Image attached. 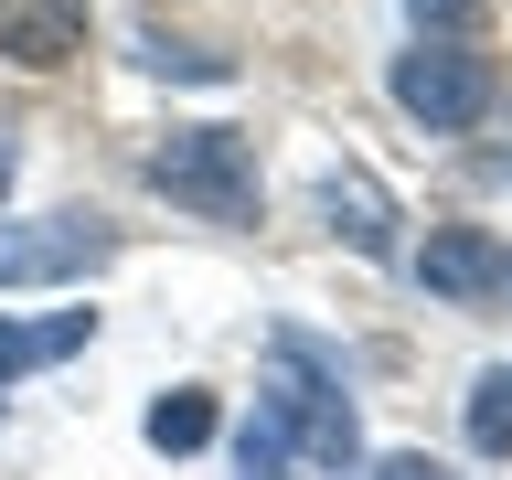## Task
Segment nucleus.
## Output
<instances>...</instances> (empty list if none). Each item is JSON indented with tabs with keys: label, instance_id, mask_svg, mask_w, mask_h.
<instances>
[{
	"label": "nucleus",
	"instance_id": "f8f14e48",
	"mask_svg": "<svg viewBox=\"0 0 512 480\" xmlns=\"http://www.w3.org/2000/svg\"><path fill=\"white\" fill-rule=\"evenodd\" d=\"M235 470H246V480H299V470H288V438L267 427V416H256L246 438H235Z\"/></svg>",
	"mask_w": 512,
	"mask_h": 480
},
{
	"label": "nucleus",
	"instance_id": "f03ea898",
	"mask_svg": "<svg viewBox=\"0 0 512 480\" xmlns=\"http://www.w3.org/2000/svg\"><path fill=\"white\" fill-rule=\"evenodd\" d=\"M150 192L203 224H256V139L246 128H171L150 150Z\"/></svg>",
	"mask_w": 512,
	"mask_h": 480
},
{
	"label": "nucleus",
	"instance_id": "423d86ee",
	"mask_svg": "<svg viewBox=\"0 0 512 480\" xmlns=\"http://www.w3.org/2000/svg\"><path fill=\"white\" fill-rule=\"evenodd\" d=\"M502 256L512 246H491L480 224H438V235L416 246V278L438 288V299H502Z\"/></svg>",
	"mask_w": 512,
	"mask_h": 480
},
{
	"label": "nucleus",
	"instance_id": "7ed1b4c3",
	"mask_svg": "<svg viewBox=\"0 0 512 480\" xmlns=\"http://www.w3.org/2000/svg\"><path fill=\"white\" fill-rule=\"evenodd\" d=\"M491 54H470L459 32H416V54H395V107L427 128H480L491 118Z\"/></svg>",
	"mask_w": 512,
	"mask_h": 480
},
{
	"label": "nucleus",
	"instance_id": "0eeeda50",
	"mask_svg": "<svg viewBox=\"0 0 512 480\" xmlns=\"http://www.w3.org/2000/svg\"><path fill=\"white\" fill-rule=\"evenodd\" d=\"M320 214L342 224L363 256H395V203H384V182H374V171H352V160H342V171L320 182Z\"/></svg>",
	"mask_w": 512,
	"mask_h": 480
},
{
	"label": "nucleus",
	"instance_id": "1a4fd4ad",
	"mask_svg": "<svg viewBox=\"0 0 512 480\" xmlns=\"http://www.w3.org/2000/svg\"><path fill=\"white\" fill-rule=\"evenodd\" d=\"M203 438H214V395H203V384H171V395L150 406V448H171V459H192Z\"/></svg>",
	"mask_w": 512,
	"mask_h": 480
},
{
	"label": "nucleus",
	"instance_id": "dca6fc26",
	"mask_svg": "<svg viewBox=\"0 0 512 480\" xmlns=\"http://www.w3.org/2000/svg\"><path fill=\"white\" fill-rule=\"evenodd\" d=\"M11 171H22V150H11V128H0V192H11Z\"/></svg>",
	"mask_w": 512,
	"mask_h": 480
},
{
	"label": "nucleus",
	"instance_id": "39448f33",
	"mask_svg": "<svg viewBox=\"0 0 512 480\" xmlns=\"http://www.w3.org/2000/svg\"><path fill=\"white\" fill-rule=\"evenodd\" d=\"M96 11L86 0H0V64H32V75H54V64L86 54Z\"/></svg>",
	"mask_w": 512,
	"mask_h": 480
},
{
	"label": "nucleus",
	"instance_id": "2eb2a0df",
	"mask_svg": "<svg viewBox=\"0 0 512 480\" xmlns=\"http://www.w3.org/2000/svg\"><path fill=\"white\" fill-rule=\"evenodd\" d=\"M491 128H502L491 139V171H512V96H491Z\"/></svg>",
	"mask_w": 512,
	"mask_h": 480
},
{
	"label": "nucleus",
	"instance_id": "20e7f679",
	"mask_svg": "<svg viewBox=\"0 0 512 480\" xmlns=\"http://www.w3.org/2000/svg\"><path fill=\"white\" fill-rule=\"evenodd\" d=\"M118 256V235L96 214H43L22 224V235H0V288H43V278H86V267H107Z\"/></svg>",
	"mask_w": 512,
	"mask_h": 480
},
{
	"label": "nucleus",
	"instance_id": "9b49d317",
	"mask_svg": "<svg viewBox=\"0 0 512 480\" xmlns=\"http://www.w3.org/2000/svg\"><path fill=\"white\" fill-rule=\"evenodd\" d=\"M139 64H150V75H192V86H224V75H235L224 54H203V43H171V32H150V43H139Z\"/></svg>",
	"mask_w": 512,
	"mask_h": 480
},
{
	"label": "nucleus",
	"instance_id": "f257e3e1",
	"mask_svg": "<svg viewBox=\"0 0 512 480\" xmlns=\"http://www.w3.org/2000/svg\"><path fill=\"white\" fill-rule=\"evenodd\" d=\"M278 384H267V427H278V438H299L320 459V470H352V459H363V427H352V395H342V363H331V352L320 342H299V331H278Z\"/></svg>",
	"mask_w": 512,
	"mask_h": 480
},
{
	"label": "nucleus",
	"instance_id": "4468645a",
	"mask_svg": "<svg viewBox=\"0 0 512 480\" xmlns=\"http://www.w3.org/2000/svg\"><path fill=\"white\" fill-rule=\"evenodd\" d=\"M374 480H448V470H427L416 448H384V459H374Z\"/></svg>",
	"mask_w": 512,
	"mask_h": 480
},
{
	"label": "nucleus",
	"instance_id": "9d476101",
	"mask_svg": "<svg viewBox=\"0 0 512 480\" xmlns=\"http://www.w3.org/2000/svg\"><path fill=\"white\" fill-rule=\"evenodd\" d=\"M470 448H480V459L512 448V363H491V374L470 384Z\"/></svg>",
	"mask_w": 512,
	"mask_h": 480
},
{
	"label": "nucleus",
	"instance_id": "6e6552de",
	"mask_svg": "<svg viewBox=\"0 0 512 480\" xmlns=\"http://www.w3.org/2000/svg\"><path fill=\"white\" fill-rule=\"evenodd\" d=\"M96 310H54V320H0V384L11 374H43V363H64V352H86Z\"/></svg>",
	"mask_w": 512,
	"mask_h": 480
},
{
	"label": "nucleus",
	"instance_id": "ddd939ff",
	"mask_svg": "<svg viewBox=\"0 0 512 480\" xmlns=\"http://www.w3.org/2000/svg\"><path fill=\"white\" fill-rule=\"evenodd\" d=\"M406 11H416V32H459L480 0H406Z\"/></svg>",
	"mask_w": 512,
	"mask_h": 480
}]
</instances>
